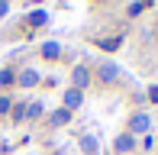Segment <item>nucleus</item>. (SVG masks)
Wrapping results in <instances>:
<instances>
[{
	"mask_svg": "<svg viewBox=\"0 0 158 155\" xmlns=\"http://www.w3.org/2000/svg\"><path fill=\"white\" fill-rule=\"evenodd\" d=\"M148 126H152V119H148L145 113H135L132 119H129V136H135V132H148Z\"/></svg>",
	"mask_w": 158,
	"mask_h": 155,
	"instance_id": "obj_1",
	"label": "nucleus"
},
{
	"mask_svg": "<svg viewBox=\"0 0 158 155\" xmlns=\"http://www.w3.org/2000/svg\"><path fill=\"white\" fill-rule=\"evenodd\" d=\"M71 81H74V87H77V90H84V87H87V81H90V71H87L84 65H77L74 71H71Z\"/></svg>",
	"mask_w": 158,
	"mask_h": 155,
	"instance_id": "obj_2",
	"label": "nucleus"
},
{
	"mask_svg": "<svg viewBox=\"0 0 158 155\" xmlns=\"http://www.w3.org/2000/svg\"><path fill=\"white\" fill-rule=\"evenodd\" d=\"M81 100H84V94H81L77 87L64 90V110H77V107H81Z\"/></svg>",
	"mask_w": 158,
	"mask_h": 155,
	"instance_id": "obj_3",
	"label": "nucleus"
},
{
	"mask_svg": "<svg viewBox=\"0 0 158 155\" xmlns=\"http://www.w3.org/2000/svg\"><path fill=\"white\" fill-rule=\"evenodd\" d=\"M16 81H19V87H35V84H39V71L26 68V71H19V74H16Z\"/></svg>",
	"mask_w": 158,
	"mask_h": 155,
	"instance_id": "obj_4",
	"label": "nucleus"
},
{
	"mask_svg": "<svg viewBox=\"0 0 158 155\" xmlns=\"http://www.w3.org/2000/svg\"><path fill=\"white\" fill-rule=\"evenodd\" d=\"M97 74H100V81H116V78H119V68L113 65V61H106V65L97 68Z\"/></svg>",
	"mask_w": 158,
	"mask_h": 155,
	"instance_id": "obj_5",
	"label": "nucleus"
},
{
	"mask_svg": "<svg viewBox=\"0 0 158 155\" xmlns=\"http://www.w3.org/2000/svg\"><path fill=\"white\" fill-rule=\"evenodd\" d=\"M68 119H71V110L58 107V110H55L52 116H48V123H52V126H64V123H68Z\"/></svg>",
	"mask_w": 158,
	"mask_h": 155,
	"instance_id": "obj_6",
	"label": "nucleus"
},
{
	"mask_svg": "<svg viewBox=\"0 0 158 155\" xmlns=\"http://www.w3.org/2000/svg\"><path fill=\"white\" fill-rule=\"evenodd\" d=\"M58 55H61V45H58V42H45V45H42V58L55 61Z\"/></svg>",
	"mask_w": 158,
	"mask_h": 155,
	"instance_id": "obj_7",
	"label": "nucleus"
},
{
	"mask_svg": "<svg viewBox=\"0 0 158 155\" xmlns=\"http://www.w3.org/2000/svg\"><path fill=\"white\" fill-rule=\"evenodd\" d=\"M48 23V13L45 10H32L29 13V26H32V29H35V26H45Z\"/></svg>",
	"mask_w": 158,
	"mask_h": 155,
	"instance_id": "obj_8",
	"label": "nucleus"
},
{
	"mask_svg": "<svg viewBox=\"0 0 158 155\" xmlns=\"http://www.w3.org/2000/svg\"><path fill=\"white\" fill-rule=\"evenodd\" d=\"M132 145H135V139L129 136V132H123V136L116 139V152H132Z\"/></svg>",
	"mask_w": 158,
	"mask_h": 155,
	"instance_id": "obj_9",
	"label": "nucleus"
},
{
	"mask_svg": "<svg viewBox=\"0 0 158 155\" xmlns=\"http://www.w3.org/2000/svg\"><path fill=\"white\" fill-rule=\"evenodd\" d=\"M97 149H100V145H97V139H94V136H84V139H81V152L97 155Z\"/></svg>",
	"mask_w": 158,
	"mask_h": 155,
	"instance_id": "obj_10",
	"label": "nucleus"
},
{
	"mask_svg": "<svg viewBox=\"0 0 158 155\" xmlns=\"http://www.w3.org/2000/svg\"><path fill=\"white\" fill-rule=\"evenodd\" d=\"M13 81H16V71H13V68H0V87H6V84H13Z\"/></svg>",
	"mask_w": 158,
	"mask_h": 155,
	"instance_id": "obj_11",
	"label": "nucleus"
},
{
	"mask_svg": "<svg viewBox=\"0 0 158 155\" xmlns=\"http://www.w3.org/2000/svg\"><path fill=\"white\" fill-rule=\"evenodd\" d=\"M26 116H29V119L42 116V103H39V100H35V103H26Z\"/></svg>",
	"mask_w": 158,
	"mask_h": 155,
	"instance_id": "obj_12",
	"label": "nucleus"
},
{
	"mask_svg": "<svg viewBox=\"0 0 158 155\" xmlns=\"http://www.w3.org/2000/svg\"><path fill=\"white\" fill-rule=\"evenodd\" d=\"M97 45L103 48V52H113V48H119V39H100Z\"/></svg>",
	"mask_w": 158,
	"mask_h": 155,
	"instance_id": "obj_13",
	"label": "nucleus"
},
{
	"mask_svg": "<svg viewBox=\"0 0 158 155\" xmlns=\"http://www.w3.org/2000/svg\"><path fill=\"white\" fill-rule=\"evenodd\" d=\"M142 10H145V6H142V0H132V3H129V10H126V13H129V16H139Z\"/></svg>",
	"mask_w": 158,
	"mask_h": 155,
	"instance_id": "obj_14",
	"label": "nucleus"
},
{
	"mask_svg": "<svg viewBox=\"0 0 158 155\" xmlns=\"http://www.w3.org/2000/svg\"><path fill=\"white\" fill-rule=\"evenodd\" d=\"M10 110H13L10 97H6V94H0V113H10Z\"/></svg>",
	"mask_w": 158,
	"mask_h": 155,
	"instance_id": "obj_15",
	"label": "nucleus"
},
{
	"mask_svg": "<svg viewBox=\"0 0 158 155\" xmlns=\"http://www.w3.org/2000/svg\"><path fill=\"white\" fill-rule=\"evenodd\" d=\"M13 119H26V103H16V107H13Z\"/></svg>",
	"mask_w": 158,
	"mask_h": 155,
	"instance_id": "obj_16",
	"label": "nucleus"
},
{
	"mask_svg": "<svg viewBox=\"0 0 158 155\" xmlns=\"http://www.w3.org/2000/svg\"><path fill=\"white\" fill-rule=\"evenodd\" d=\"M148 100L158 103V84H152V87H148Z\"/></svg>",
	"mask_w": 158,
	"mask_h": 155,
	"instance_id": "obj_17",
	"label": "nucleus"
},
{
	"mask_svg": "<svg viewBox=\"0 0 158 155\" xmlns=\"http://www.w3.org/2000/svg\"><path fill=\"white\" fill-rule=\"evenodd\" d=\"M10 13V0H0V16H6Z\"/></svg>",
	"mask_w": 158,
	"mask_h": 155,
	"instance_id": "obj_18",
	"label": "nucleus"
}]
</instances>
